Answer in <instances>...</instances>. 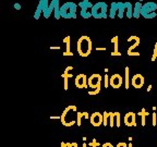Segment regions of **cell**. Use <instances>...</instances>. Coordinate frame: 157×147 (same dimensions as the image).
I'll use <instances>...</instances> for the list:
<instances>
[{"label": "cell", "instance_id": "obj_1", "mask_svg": "<svg viewBox=\"0 0 157 147\" xmlns=\"http://www.w3.org/2000/svg\"><path fill=\"white\" fill-rule=\"evenodd\" d=\"M60 120H61V123L64 126H72L73 124H75L76 120H78V111H76L75 106H68L62 112Z\"/></svg>", "mask_w": 157, "mask_h": 147}, {"label": "cell", "instance_id": "obj_2", "mask_svg": "<svg viewBox=\"0 0 157 147\" xmlns=\"http://www.w3.org/2000/svg\"><path fill=\"white\" fill-rule=\"evenodd\" d=\"M76 49H78V55L81 57H87L92 52L93 49V45H92L91 38L87 35H82L78 40V45H76Z\"/></svg>", "mask_w": 157, "mask_h": 147}, {"label": "cell", "instance_id": "obj_3", "mask_svg": "<svg viewBox=\"0 0 157 147\" xmlns=\"http://www.w3.org/2000/svg\"><path fill=\"white\" fill-rule=\"evenodd\" d=\"M108 13H109V8L104 1L96 2L92 8V15L95 19H106L108 17Z\"/></svg>", "mask_w": 157, "mask_h": 147}, {"label": "cell", "instance_id": "obj_4", "mask_svg": "<svg viewBox=\"0 0 157 147\" xmlns=\"http://www.w3.org/2000/svg\"><path fill=\"white\" fill-rule=\"evenodd\" d=\"M76 10H78V5L74 2H66L60 8V13L61 17L63 19H75L76 17Z\"/></svg>", "mask_w": 157, "mask_h": 147}, {"label": "cell", "instance_id": "obj_5", "mask_svg": "<svg viewBox=\"0 0 157 147\" xmlns=\"http://www.w3.org/2000/svg\"><path fill=\"white\" fill-rule=\"evenodd\" d=\"M157 15V3L153 1L143 3L142 10H141V17L145 19H154Z\"/></svg>", "mask_w": 157, "mask_h": 147}, {"label": "cell", "instance_id": "obj_6", "mask_svg": "<svg viewBox=\"0 0 157 147\" xmlns=\"http://www.w3.org/2000/svg\"><path fill=\"white\" fill-rule=\"evenodd\" d=\"M119 19L127 17L128 19L133 17V6L131 2H118V15Z\"/></svg>", "mask_w": 157, "mask_h": 147}, {"label": "cell", "instance_id": "obj_7", "mask_svg": "<svg viewBox=\"0 0 157 147\" xmlns=\"http://www.w3.org/2000/svg\"><path fill=\"white\" fill-rule=\"evenodd\" d=\"M60 1L59 0H52L50 3H49V7L48 9L45 11L43 14H44V17L45 19H48L50 17L52 13H54L55 15V19L56 20H59L61 17V13H60Z\"/></svg>", "mask_w": 157, "mask_h": 147}, {"label": "cell", "instance_id": "obj_8", "mask_svg": "<svg viewBox=\"0 0 157 147\" xmlns=\"http://www.w3.org/2000/svg\"><path fill=\"white\" fill-rule=\"evenodd\" d=\"M101 81H103V77H101V74H98V73L92 74V75L88 77V81H87L88 87L92 88V89L99 87L101 84Z\"/></svg>", "mask_w": 157, "mask_h": 147}, {"label": "cell", "instance_id": "obj_9", "mask_svg": "<svg viewBox=\"0 0 157 147\" xmlns=\"http://www.w3.org/2000/svg\"><path fill=\"white\" fill-rule=\"evenodd\" d=\"M122 83H123L122 76H121L120 74H118V73L113 74V75L110 76V78H109V85H110L111 87H113V88L121 87Z\"/></svg>", "mask_w": 157, "mask_h": 147}, {"label": "cell", "instance_id": "obj_10", "mask_svg": "<svg viewBox=\"0 0 157 147\" xmlns=\"http://www.w3.org/2000/svg\"><path fill=\"white\" fill-rule=\"evenodd\" d=\"M87 81H88V78L87 76L85 75V74L81 73V74H78V75H76L75 80H74V84H75V86L78 88H85L87 87Z\"/></svg>", "mask_w": 157, "mask_h": 147}, {"label": "cell", "instance_id": "obj_11", "mask_svg": "<svg viewBox=\"0 0 157 147\" xmlns=\"http://www.w3.org/2000/svg\"><path fill=\"white\" fill-rule=\"evenodd\" d=\"M145 83V80H144V76L142 74L137 73V74H134L133 77L131 78V85L135 88H141Z\"/></svg>", "mask_w": 157, "mask_h": 147}, {"label": "cell", "instance_id": "obj_12", "mask_svg": "<svg viewBox=\"0 0 157 147\" xmlns=\"http://www.w3.org/2000/svg\"><path fill=\"white\" fill-rule=\"evenodd\" d=\"M90 120H91V123L93 126H101L103 124V115L99 112H94L93 115L90 117Z\"/></svg>", "mask_w": 157, "mask_h": 147}, {"label": "cell", "instance_id": "obj_13", "mask_svg": "<svg viewBox=\"0 0 157 147\" xmlns=\"http://www.w3.org/2000/svg\"><path fill=\"white\" fill-rule=\"evenodd\" d=\"M124 124L127 126H136V121H135V113L134 112H128L124 115Z\"/></svg>", "mask_w": 157, "mask_h": 147}, {"label": "cell", "instance_id": "obj_14", "mask_svg": "<svg viewBox=\"0 0 157 147\" xmlns=\"http://www.w3.org/2000/svg\"><path fill=\"white\" fill-rule=\"evenodd\" d=\"M63 43L66 44V52H63V56L64 57H68V56H73V52H71V50H70V47H71V38H70V36H66L63 39Z\"/></svg>", "mask_w": 157, "mask_h": 147}, {"label": "cell", "instance_id": "obj_15", "mask_svg": "<svg viewBox=\"0 0 157 147\" xmlns=\"http://www.w3.org/2000/svg\"><path fill=\"white\" fill-rule=\"evenodd\" d=\"M130 38L133 39V40H134V43H133V44L131 45V46L129 47V48H128V52H127V54L129 55V56H130L131 52H132L133 50H134V49L136 48V47L139 46V45H140V37L135 36V35H132V36H130Z\"/></svg>", "mask_w": 157, "mask_h": 147}, {"label": "cell", "instance_id": "obj_16", "mask_svg": "<svg viewBox=\"0 0 157 147\" xmlns=\"http://www.w3.org/2000/svg\"><path fill=\"white\" fill-rule=\"evenodd\" d=\"M117 15H118V2H111L108 17H110V19H115Z\"/></svg>", "mask_w": 157, "mask_h": 147}, {"label": "cell", "instance_id": "obj_17", "mask_svg": "<svg viewBox=\"0 0 157 147\" xmlns=\"http://www.w3.org/2000/svg\"><path fill=\"white\" fill-rule=\"evenodd\" d=\"M142 3L141 1H136L135 5L133 6V17L139 19L141 17V10H142Z\"/></svg>", "mask_w": 157, "mask_h": 147}, {"label": "cell", "instance_id": "obj_18", "mask_svg": "<svg viewBox=\"0 0 157 147\" xmlns=\"http://www.w3.org/2000/svg\"><path fill=\"white\" fill-rule=\"evenodd\" d=\"M78 8L81 10H92L93 8V3L90 1V0H81L80 2H78Z\"/></svg>", "mask_w": 157, "mask_h": 147}, {"label": "cell", "instance_id": "obj_19", "mask_svg": "<svg viewBox=\"0 0 157 147\" xmlns=\"http://www.w3.org/2000/svg\"><path fill=\"white\" fill-rule=\"evenodd\" d=\"M130 69L129 66H125L124 69V88L128 89V88L130 87Z\"/></svg>", "mask_w": 157, "mask_h": 147}, {"label": "cell", "instance_id": "obj_20", "mask_svg": "<svg viewBox=\"0 0 157 147\" xmlns=\"http://www.w3.org/2000/svg\"><path fill=\"white\" fill-rule=\"evenodd\" d=\"M118 39H119V37L118 36H115L113 38H111V43L113 44V51L111 52V56H121V54L119 51H118Z\"/></svg>", "mask_w": 157, "mask_h": 147}, {"label": "cell", "instance_id": "obj_21", "mask_svg": "<svg viewBox=\"0 0 157 147\" xmlns=\"http://www.w3.org/2000/svg\"><path fill=\"white\" fill-rule=\"evenodd\" d=\"M88 118H90V115H88L87 112H78V120H76V124H78V126H81V125H82V120H83V119H86V120H87Z\"/></svg>", "mask_w": 157, "mask_h": 147}, {"label": "cell", "instance_id": "obj_22", "mask_svg": "<svg viewBox=\"0 0 157 147\" xmlns=\"http://www.w3.org/2000/svg\"><path fill=\"white\" fill-rule=\"evenodd\" d=\"M137 115L141 117V124H142V126H145V123H146L145 119H146V115H148V112H146V111H145V109L143 108L142 110L137 113Z\"/></svg>", "mask_w": 157, "mask_h": 147}, {"label": "cell", "instance_id": "obj_23", "mask_svg": "<svg viewBox=\"0 0 157 147\" xmlns=\"http://www.w3.org/2000/svg\"><path fill=\"white\" fill-rule=\"evenodd\" d=\"M80 14H81V17H83V19H90V17H93V15H92V10H81V11H80Z\"/></svg>", "mask_w": 157, "mask_h": 147}, {"label": "cell", "instance_id": "obj_24", "mask_svg": "<svg viewBox=\"0 0 157 147\" xmlns=\"http://www.w3.org/2000/svg\"><path fill=\"white\" fill-rule=\"evenodd\" d=\"M109 125H110V127H113V125H116V112H110V115H109Z\"/></svg>", "mask_w": 157, "mask_h": 147}, {"label": "cell", "instance_id": "obj_25", "mask_svg": "<svg viewBox=\"0 0 157 147\" xmlns=\"http://www.w3.org/2000/svg\"><path fill=\"white\" fill-rule=\"evenodd\" d=\"M109 115H110V112H104L103 115V124L105 126L109 124Z\"/></svg>", "mask_w": 157, "mask_h": 147}, {"label": "cell", "instance_id": "obj_26", "mask_svg": "<svg viewBox=\"0 0 157 147\" xmlns=\"http://www.w3.org/2000/svg\"><path fill=\"white\" fill-rule=\"evenodd\" d=\"M120 112H116V126L120 127Z\"/></svg>", "mask_w": 157, "mask_h": 147}, {"label": "cell", "instance_id": "obj_27", "mask_svg": "<svg viewBox=\"0 0 157 147\" xmlns=\"http://www.w3.org/2000/svg\"><path fill=\"white\" fill-rule=\"evenodd\" d=\"M99 92H101V86L97 88H94L93 91H88V95H97Z\"/></svg>", "mask_w": 157, "mask_h": 147}, {"label": "cell", "instance_id": "obj_28", "mask_svg": "<svg viewBox=\"0 0 157 147\" xmlns=\"http://www.w3.org/2000/svg\"><path fill=\"white\" fill-rule=\"evenodd\" d=\"M152 119H153V126H156L157 125V113L156 112L152 113Z\"/></svg>", "mask_w": 157, "mask_h": 147}, {"label": "cell", "instance_id": "obj_29", "mask_svg": "<svg viewBox=\"0 0 157 147\" xmlns=\"http://www.w3.org/2000/svg\"><path fill=\"white\" fill-rule=\"evenodd\" d=\"M157 58V43L155 44L154 47V51H153V57H152V61H155Z\"/></svg>", "mask_w": 157, "mask_h": 147}, {"label": "cell", "instance_id": "obj_30", "mask_svg": "<svg viewBox=\"0 0 157 147\" xmlns=\"http://www.w3.org/2000/svg\"><path fill=\"white\" fill-rule=\"evenodd\" d=\"M88 145H90V146H91V147H97V146H99V145H101V144H99V143H98V142H96V138H94V140L92 141V142L90 143V144H88Z\"/></svg>", "mask_w": 157, "mask_h": 147}, {"label": "cell", "instance_id": "obj_31", "mask_svg": "<svg viewBox=\"0 0 157 147\" xmlns=\"http://www.w3.org/2000/svg\"><path fill=\"white\" fill-rule=\"evenodd\" d=\"M71 70H73V66H67L66 70H64V72H63V73H62V74H63V75H67V74L70 73V71H71Z\"/></svg>", "mask_w": 157, "mask_h": 147}, {"label": "cell", "instance_id": "obj_32", "mask_svg": "<svg viewBox=\"0 0 157 147\" xmlns=\"http://www.w3.org/2000/svg\"><path fill=\"white\" fill-rule=\"evenodd\" d=\"M109 76H108V74L106 73L105 74V88H107L108 87V85H109Z\"/></svg>", "mask_w": 157, "mask_h": 147}, {"label": "cell", "instance_id": "obj_33", "mask_svg": "<svg viewBox=\"0 0 157 147\" xmlns=\"http://www.w3.org/2000/svg\"><path fill=\"white\" fill-rule=\"evenodd\" d=\"M64 78V83H63V86H64V91H67L69 88V84H68V82H69V78L68 77H63Z\"/></svg>", "mask_w": 157, "mask_h": 147}, {"label": "cell", "instance_id": "obj_34", "mask_svg": "<svg viewBox=\"0 0 157 147\" xmlns=\"http://www.w3.org/2000/svg\"><path fill=\"white\" fill-rule=\"evenodd\" d=\"M101 147H113V144H110V143H105V144H103L101 145Z\"/></svg>", "mask_w": 157, "mask_h": 147}, {"label": "cell", "instance_id": "obj_35", "mask_svg": "<svg viewBox=\"0 0 157 147\" xmlns=\"http://www.w3.org/2000/svg\"><path fill=\"white\" fill-rule=\"evenodd\" d=\"M50 119H52V120H59V119H61V117H57V115H52V117H50Z\"/></svg>", "mask_w": 157, "mask_h": 147}, {"label": "cell", "instance_id": "obj_36", "mask_svg": "<svg viewBox=\"0 0 157 147\" xmlns=\"http://www.w3.org/2000/svg\"><path fill=\"white\" fill-rule=\"evenodd\" d=\"M50 49H52V50H59V49H60V47H59V46H52V47H50Z\"/></svg>", "mask_w": 157, "mask_h": 147}, {"label": "cell", "instance_id": "obj_37", "mask_svg": "<svg viewBox=\"0 0 157 147\" xmlns=\"http://www.w3.org/2000/svg\"><path fill=\"white\" fill-rule=\"evenodd\" d=\"M14 8H15L17 10H20V9H21V5H20V3H15V5H14Z\"/></svg>", "mask_w": 157, "mask_h": 147}, {"label": "cell", "instance_id": "obj_38", "mask_svg": "<svg viewBox=\"0 0 157 147\" xmlns=\"http://www.w3.org/2000/svg\"><path fill=\"white\" fill-rule=\"evenodd\" d=\"M67 147H73V144L72 143H67Z\"/></svg>", "mask_w": 157, "mask_h": 147}, {"label": "cell", "instance_id": "obj_39", "mask_svg": "<svg viewBox=\"0 0 157 147\" xmlns=\"http://www.w3.org/2000/svg\"><path fill=\"white\" fill-rule=\"evenodd\" d=\"M96 50H104V51H105L106 48H99V47H97V48H96Z\"/></svg>", "mask_w": 157, "mask_h": 147}, {"label": "cell", "instance_id": "obj_40", "mask_svg": "<svg viewBox=\"0 0 157 147\" xmlns=\"http://www.w3.org/2000/svg\"><path fill=\"white\" fill-rule=\"evenodd\" d=\"M61 147H67V143H61Z\"/></svg>", "mask_w": 157, "mask_h": 147}, {"label": "cell", "instance_id": "obj_41", "mask_svg": "<svg viewBox=\"0 0 157 147\" xmlns=\"http://www.w3.org/2000/svg\"><path fill=\"white\" fill-rule=\"evenodd\" d=\"M151 89H152V85H150L148 87H147V92H150Z\"/></svg>", "mask_w": 157, "mask_h": 147}, {"label": "cell", "instance_id": "obj_42", "mask_svg": "<svg viewBox=\"0 0 157 147\" xmlns=\"http://www.w3.org/2000/svg\"><path fill=\"white\" fill-rule=\"evenodd\" d=\"M72 144H73V147H78V144H76V143H72Z\"/></svg>", "mask_w": 157, "mask_h": 147}, {"label": "cell", "instance_id": "obj_43", "mask_svg": "<svg viewBox=\"0 0 157 147\" xmlns=\"http://www.w3.org/2000/svg\"><path fill=\"white\" fill-rule=\"evenodd\" d=\"M128 147H132V143H131V142H130V144L128 145Z\"/></svg>", "mask_w": 157, "mask_h": 147}, {"label": "cell", "instance_id": "obj_44", "mask_svg": "<svg viewBox=\"0 0 157 147\" xmlns=\"http://www.w3.org/2000/svg\"><path fill=\"white\" fill-rule=\"evenodd\" d=\"M117 147H123V146H121L120 144H118V145H117Z\"/></svg>", "mask_w": 157, "mask_h": 147}, {"label": "cell", "instance_id": "obj_45", "mask_svg": "<svg viewBox=\"0 0 157 147\" xmlns=\"http://www.w3.org/2000/svg\"><path fill=\"white\" fill-rule=\"evenodd\" d=\"M83 147H87V146H86V144H85V143H84V144H83Z\"/></svg>", "mask_w": 157, "mask_h": 147}, {"label": "cell", "instance_id": "obj_46", "mask_svg": "<svg viewBox=\"0 0 157 147\" xmlns=\"http://www.w3.org/2000/svg\"><path fill=\"white\" fill-rule=\"evenodd\" d=\"M137 1H142V0H137Z\"/></svg>", "mask_w": 157, "mask_h": 147}]
</instances>
